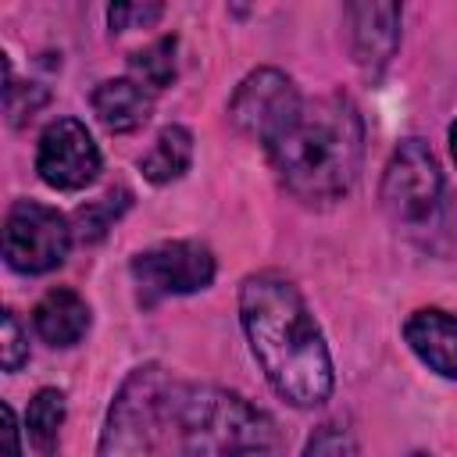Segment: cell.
Instances as JSON below:
<instances>
[{
  "label": "cell",
  "mask_w": 457,
  "mask_h": 457,
  "mask_svg": "<svg viewBox=\"0 0 457 457\" xmlns=\"http://www.w3.org/2000/svg\"><path fill=\"white\" fill-rule=\"evenodd\" d=\"M4 457H21V443H18V421H14V407L4 403Z\"/></svg>",
  "instance_id": "21"
},
{
  "label": "cell",
  "mask_w": 457,
  "mask_h": 457,
  "mask_svg": "<svg viewBox=\"0 0 457 457\" xmlns=\"http://www.w3.org/2000/svg\"><path fill=\"white\" fill-rule=\"evenodd\" d=\"M93 111L111 132H136L154 111V96L136 79H107L93 89Z\"/></svg>",
  "instance_id": "13"
},
{
  "label": "cell",
  "mask_w": 457,
  "mask_h": 457,
  "mask_svg": "<svg viewBox=\"0 0 457 457\" xmlns=\"http://www.w3.org/2000/svg\"><path fill=\"white\" fill-rule=\"evenodd\" d=\"M239 318L271 389L293 407H318L332 396V357L300 289L261 271L239 286Z\"/></svg>",
  "instance_id": "1"
},
{
  "label": "cell",
  "mask_w": 457,
  "mask_h": 457,
  "mask_svg": "<svg viewBox=\"0 0 457 457\" xmlns=\"http://www.w3.org/2000/svg\"><path fill=\"white\" fill-rule=\"evenodd\" d=\"M214 271H218L214 253L196 239L157 243L132 257V278L146 303L164 300V296L200 293L214 282Z\"/></svg>",
  "instance_id": "7"
},
{
  "label": "cell",
  "mask_w": 457,
  "mask_h": 457,
  "mask_svg": "<svg viewBox=\"0 0 457 457\" xmlns=\"http://www.w3.org/2000/svg\"><path fill=\"white\" fill-rule=\"evenodd\" d=\"M296 107H300V96H296L289 75H282L278 68L250 71L228 100V114H232L236 129L246 136H257L261 143H268L289 121V114Z\"/></svg>",
  "instance_id": "9"
},
{
  "label": "cell",
  "mask_w": 457,
  "mask_h": 457,
  "mask_svg": "<svg viewBox=\"0 0 457 457\" xmlns=\"http://www.w3.org/2000/svg\"><path fill=\"white\" fill-rule=\"evenodd\" d=\"M350 50L353 61L378 75L400 43V4H350Z\"/></svg>",
  "instance_id": "10"
},
{
  "label": "cell",
  "mask_w": 457,
  "mask_h": 457,
  "mask_svg": "<svg viewBox=\"0 0 457 457\" xmlns=\"http://www.w3.org/2000/svg\"><path fill=\"white\" fill-rule=\"evenodd\" d=\"M411 457H428V453H411Z\"/></svg>",
  "instance_id": "23"
},
{
  "label": "cell",
  "mask_w": 457,
  "mask_h": 457,
  "mask_svg": "<svg viewBox=\"0 0 457 457\" xmlns=\"http://www.w3.org/2000/svg\"><path fill=\"white\" fill-rule=\"evenodd\" d=\"M71 236V225L57 207H46L39 200H18L4 221V257L14 271L43 275L68 257Z\"/></svg>",
  "instance_id": "6"
},
{
  "label": "cell",
  "mask_w": 457,
  "mask_h": 457,
  "mask_svg": "<svg viewBox=\"0 0 457 457\" xmlns=\"http://www.w3.org/2000/svg\"><path fill=\"white\" fill-rule=\"evenodd\" d=\"M282 186L314 207L343 200L364 157V121L350 96L325 93L300 100L289 121L264 143Z\"/></svg>",
  "instance_id": "2"
},
{
  "label": "cell",
  "mask_w": 457,
  "mask_h": 457,
  "mask_svg": "<svg viewBox=\"0 0 457 457\" xmlns=\"http://www.w3.org/2000/svg\"><path fill=\"white\" fill-rule=\"evenodd\" d=\"M303 457H357V450H353V439H350L346 428H339V425H321V428L307 439Z\"/></svg>",
  "instance_id": "18"
},
{
  "label": "cell",
  "mask_w": 457,
  "mask_h": 457,
  "mask_svg": "<svg viewBox=\"0 0 457 457\" xmlns=\"http://www.w3.org/2000/svg\"><path fill=\"white\" fill-rule=\"evenodd\" d=\"M175 457H286L282 432L250 400L221 386H179L164 396Z\"/></svg>",
  "instance_id": "3"
},
{
  "label": "cell",
  "mask_w": 457,
  "mask_h": 457,
  "mask_svg": "<svg viewBox=\"0 0 457 457\" xmlns=\"http://www.w3.org/2000/svg\"><path fill=\"white\" fill-rule=\"evenodd\" d=\"M382 207L396 228L414 239H428L443 228L446 214V182L421 139H403L382 175Z\"/></svg>",
  "instance_id": "4"
},
{
  "label": "cell",
  "mask_w": 457,
  "mask_h": 457,
  "mask_svg": "<svg viewBox=\"0 0 457 457\" xmlns=\"http://www.w3.org/2000/svg\"><path fill=\"white\" fill-rule=\"evenodd\" d=\"M450 154H453V161H457V121L450 125Z\"/></svg>",
  "instance_id": "22"
},
{
  "label": "cell",
  "mask_w": 457,
  "mask_h": 457,
  "mask_svg": "<svg viewBox=\"0 0 457 457\" xmlns=\"http://www.w3.org/2000/svg\"><path fill=\"white\" fill-rule=\"evenodd\" d=\"M25 432L29 443L39 457H54L61 443V425H64V393L61 389H39L25 411Z\"/></svg>",
  "instance_id": "15"
},
{
  "label": "cell",
  "mask_w": 457,
  "mask_h": 457,
  "mask_svg": "<svg viewBox=\"0 0 457 457\" xmlns=\"http://www.w3.org/2000/svg\"><path fill=\"white\" fill-rule=\"evenodd\" d=\"M189 164H193V132L186 125H168L157 132L154 146L139 161V171L154 186H164V182H175L179 175H186Z\"/></svg>",
  "instance_id": "14"
},
{
  "label": "cell",
  "mask_w": 457,
  "mask_h": 457,
  "mask_svg": "<svg viewBox=\"0 0 457 457\" xmlns=\"http://www.w3.org/2000/svg\"><path fill=\"white\" fill-rule=\"evenodd\" d=\"M32 325H36L39 339H46L50 346H75L89 332V303L75 289L57 286V289L43 293V300L36 303Z\"/></svg>",
  "instance_id": "12"
},
{
  "label": "cell",
  "mask_w": 457,
  "mask_h": 457,
  "mask_svg": "<svg viewBox=\"0 0 457 457\" xmlns=\"http://www.w3.org/2000/svg\"><path fill=\"white\" fill-rule=\"evenodd\" d=\"M175 46H179L175 36H161V39H154L150 46L136 50V54L129 57L136 79H139L143 86H150V89L171 86V79H175Z\"/></svg>",
  "instance_id": "17"
},
{
  "label": "cell",
  "mask_w": 457,
  "mask_h": 457,
  "mask_svg": "<svg viewBox=\"0 0 457 457\" xmlns=\"http://www.w3.org/2000/svg\"><path fill=\"white\" fill-rule=\"evenodd\" d=\"M168 382L157 364L129 371L107 407L96 457H154V428L164 414Z\"/></svg>",
  "instance_id": "5"
},
{
  "label": "cell",
  "mask_w": 457,
  "mask_h": 457,
  "mask_svg": "<svg viewBox=\"0 0 457 457\" xmlns=\"http://www.w3.org/2000/svg\"><path fill=\"white\" fill-rule=\"evenodd\" d=\"M36 171L46 186L75 193L100 175V150L79 118H57L43 129L36 150Z\"/></svg>",
  "instance_id": "8"
},
{
  "label": "cell",
  "mask_w": 457,
  "mask_h": 457,
  "mask_svg": "<svg viewBox=\"0 0 457 457\" xmlns=\"http://www.w3.org/2000/svg\"><path fill=\"white\" fill-rule=\"evenodd\" d=\"M161 14H164L161 4H114V7H107V21L118 32L139 29V25H154Z\"/></svg>",
  "instance_id": "19"
},
{
  "label": "cell",
  "mask_w": 457,
  "mask_h": 457,
  "mask_svg": "<svg viewBox=\"0 0 457 457\" xmlns=\"http://www.w3.org/2000/svg\"><path fill=\"white\" fill-rule=\"evenodd\" d=\"M407 346L443 378H457V314L425 307L414 311L403 325Z\"/></svg>",
  "instance_id": "11"
},
{
  "label": "cell",
  "mask_w": 457,
  "mask_h": 457,
  "mask_svg": "<svg viewBox=\"0 0 457 457\" xmlns=\"http://www.w3.org/2000/svg\"><path fill=\"white\" fill-rule=\"evenodd\" d=\"M0 361H4V371H18L25 361H29V343L21 336V325L11 311H4V350H0Z\"/></svg>",
  "instance_id": "20"
},
{
  "label": "cell",
  "mask_w": 457,
  "mask_h": 457,
  "mask_svg": "<svg viewBox=\"0 0 457 457\" xmlns=\"http://www.w3.org/2000/svg\"><path fill=\"white\" fill-rule=\"evenodd\" d=\"M129 204H132V193L129 189H107L104 196H96V200H86L79 211H75V218H71V232L82 239V243H96L125 211H129Z\"/></svg>",
  "instance_id": "16"
}]
</instances>
